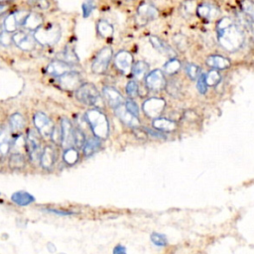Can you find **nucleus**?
<instances>
[{
    "instance_id": "f257e3e1",
    "label": "nucleus",
    "mask_w": 254,
    "mask_h": 254,
    "mask_svg": "<svg viewBox=\"0 0 254 254\" xmlns=\"http://www.w3.org/2000/svg\"><path fill=\"white\" fill-rule=\"evenodd\" d=\"M216 35L219 45L230 53L239 50L245 39L242 28L228 17L218 21L216 25Z\"/></svg>"
},
{
    "instance_id": "f03ea898",
    "label": "nucleus",
    "mask_w": 254,
    "mask_h": 254,
    "mask_svg": "<svg viewBox=\"0 0 254 254\" xmlns=\"http://www.w3.org/2000/svg\"><path fill=\"white\" fill-rule=\"evenodd\" d=\"M85 119L94 136L98 139H106L109 134V123L106 115L98 109L92 108L86 111Z\"/></svg>"
},
{
    "instance_id": "7ed1b4c3",
    "label": "nucleus",
    "mask_w": 254,
    "mask_h": 254,
    "mask_svg": "<svg viewBox=\"0 0 254 254\" xmlns=\"http://www.w3.org/2000/svg\"><path fill=\"white\" fill-rule=\"evenodd\" d=\"M62 31L58 25L50 24L45 27H40L34 32V39L43 46H53L61 39Z\"/></svg>"
},
{
    "instance_id": "20e7f679",
    "label": "nucleus",
    "mask_w": 254,
    "mask_h": 254,
    "mask_svg": "<svg viewBox=\"0 0 254 254\" xmlns=\"http://www.w3.org/2000/svg\"><path fill=\"white\" fill-rule=\"evenodd\" d=\"M75 96L77 100L89 106H97L101 102L99 92L92 83H82L75 90Z\"/></svg>"
},
{
    "instance_id": "39448f33",
    "label": "nucleus",
    "mask_w": 254,
    "mask_h": 254,
    "mask_svg": "<svg viewBox=\"0 0 254 254\" xmlns=\"http://www.w3.org/2000/svg\"><path fill=\"white\" fill-rule=\"evenodd\" d=\"M111 58H112V49L110 47L102 48L92 62V64H91L92 71L96 74L104 73L108 67Z\"/></svg>"
},
{
    "instance_id": "423d86ee",
    "label": "nucleus",
    "mask_w": 254,
    "mask_h": 254,
    "mask_svg": "<svg viewBox=\"0 0 254 254\" xmlns=\"http://www.w3.org/2000/svg\"><path fill=\"white\" fill-rule=\"evenodd\" d=\"M26 142V150L32 161L40 160L41 157V140L40 134L38 131L32 129L29 130L25 139Z\"/></svg>"
},
{
    "instance_id": "0eeeda50",
    "label": "nucleus",
    "mask_w": 254,
    "mask_h": 254,
    "mask_svg": "<svg viewBox=\"0 0 254 254\" xmlns=\"http://www.w3.org/2000/svg\"><path fill=\"white\" fill-rule=\"evenodd\" d=\"M158 10L153 4L149 2H143L137 9L136 22L139 26H145L150 21L155 20L158 17Z\"/></svg>"
},
{
    "instance_id": "6e6552de",
    "label": "nucleus",
    "mask_w": 254,
    "mask_h": 254,
    "mask_svg": "<svg viewBox=\"0 0 254 254\" xmlns=\"http://www.w3.org/2000/svg\"><path fill=\"white\" fill-rule=\"evenodd\" d=\"M166 106V102L163 98L152 97L144 101L143 103V111L146 116L150 118H158L162 112L164 111Z\"/></svg>"
},
{
    "instance_id": "1a4fd4ad",
    "label": "nucleus",
    "mask_w": 254,
    "mask_h": 254,
    "mask_svg": "<svg viewBox=\"0 0 254 254\" xmlns=\"http://www.w3.org/2000/svg\"><path fill=\"white\" fill-rule=\"evenodd\" d=\"M33 122L39 134H41L45 138L51 137L52 131L54 129V124L45 113L43 112L35 113L33 117Z\"/></svg>"
},
{
    "instance_id": "9d476101",
    "label": "nucleus",
    "mask_w": 254,
    "mask_h": 254,
    "mask_svg": "<svg viewBox=\"0 0 254 254\" xmlns=\"http://www.w3.org/2000/svg\"><path fill=\"white\" fill-rule=\"evenodd\" d=\"M146 86L153 91H161L166 86L164 72L161 69H154L145 78Z\"/></svg>"
},
{
    "instance_id": "9b49d317",
    "label": "nucleus",
    "mask_w": 254,
    "mask_h": 254,
    "mask_svg": "<svg viewBox=\"0 0 254 254\" xmlns=\"http://www.w3.org/2000/svg\"><path fill=\"white\" fill-rule=\"evenodd\" d=\"M58 81L60 85L68 91L76 90L81 85V77L80 74L76 71H68L62 76L58 77Z\"/></svg>"
},
{
    "instance_id": "f8f14e48",
    "label": "nucleus",
    "mask_w": 254,
    "mask_h": 254,
    "mask_svg": "<svg viewBox=\"0 0 254 254\" xmlns=\"http://www.w3.org/2000/svg\"><path fill=\"white\" fill-rule=\"evenodd\" d=\"M28 14V11H17L10 13L4 20L5 31L8 33L15 32L19 26L23 25Z\"/></svg>"
},
{
    "instance_id": "ddd939ff",
    "label": "nucleus",
    "mask_w": 254,
    "mask_h": 254,
    "mask_svg": "<svg viewBox=\"0 0 254 254\" xmlns=\"http://www.w3.org/2000/svg\"><path fill=\"white\" fill-rule=\"evenodd\" d=\"M133 64V57L127 51H120L115 55L114 65L115 67L124 74H127L131 71Z\"/></svg>"
},
{
    "instance_id": "4468645a",
    "label": "nucleus",
    "mask_w": 254,
    "mask_h": 254,
    "mask_svg": "<svg viewBox=\"0 0 254 254\" xmlns=\"http://www.w3.org/2000/svg\"><path fill=\"white\" fill-rule=\"evenodd\" d=\"M12 41L18 48H20L21 50L26 51V52L32 51L36 46V41H35L34 37H32L28 33L22 32V31L15 33L12 36Z\"/></svg>"
},
{
    "instance_id": "2eb2a0df",
    "label": "nucleus",
    "mask_w": 254,
    "mask_h": 254,
    "mask_svg": "<svg viewBox=\"0 0 254 254\" xmlns=\"http://www.w3.org/2000/svg\"><path fill=\"white\" fill-rule=\"evenodd\" d=\"M62 130V143L61 145L64 148H70L73 145V127L70 121L66 118L62 119L61 123Z\"/></svg>"
},
{
    "instance_id": "dca6fc26",
    "label": "nucleus",
    "mask_w": 254,
    "mask_h": 254,
    "mask_svg": "<svg viewBox=\"0 0 254 254\" xmlns=\"http://www.w3.org/2000/svg\"><path fill=\"white\" fill-rule=\"evenodd\" d=\"M115 114L117 115V117L120 119V121L122 123H124L125 125L132 127V128H137L140 124V121L138 119L137 116H135L134 114H132L130 111L127 110V108L125 107V105H120L117 108H115Z\"/></svg>"
},
{
    "instance_id": "f3484780",
    "label": "nucleus",
    "mask_w": 254,
    "mask_h": 254,
    "mask_svg": "<svg viewBox=\"0 0 254 254\" xmlns=\"http://www.w3.org/2000/svg\"><path fill=\"white\" fill-rule=\"evenodd\" d=\"M71 70L72 69H71L70 64H68L63 61H60V60L53 61L46 66L47 73L52 76H55V77H60L63 74H64L68 71H71Z\"/></svg>"
},
{
    "instance_id": "a211bd4d",
    "label": "nucleus",
    "mask_w": 254,
    "mask_h": 254,
    "mask_svg": "<svg viewBox=\"0 0 254 254\" xmlns=\"http://www.w3.org/2000/svg\"><path fill=\"white\" fill-rule=\"evenodd\" d=\"M104 98L106 99L108 105L112 108H117L118 106L122 105L124 102L123 96L120 94V92L115 89L112 86H104L102 89Z\"/></svg>"
},
{
    "instance_id": "6ab92c4d",
    "label": "nucleus",
    "mask_w": 254,
    "mask_h": 254,
    "mask_svg": "<svg viewBox=\"0 0 254 254\" xmlns=\"http://www.w3.org/2000/svg\"><path fill=\"white\" fill-rule=\"evenodd\" d=\"M219 13V9L215 5L209 3H201L196 8V14L199 16V18L206 21H212L216 19Z\"/></svg>"
},
{
    "instance_id": "aec40b11",
    "label": "nucleus",
    "mask_w": 254,
    "mask_h": 254,
    "mask_svg": "<svg viewBox=\"0 0 254 254\" xmlns=\"http://www.w3.org/2000/svg\"><path fill=\"white\" fill-rule=\"evenodd\" d=\"M56 159H57L56 149L53 146L48 145L42 151V154H41V157H40L41 166L45 169H51L54 166V164L56 162Z\"/></svg>"
},
{
    "instance_id": "412c9836",
    "label": "nucleus",
    "mask_w": 254,
    "mask_h": 254,
    "mask_svg": "<svg viewBox=\"0 0 254 254\" xmlns=\"http://www.w3.org/2000/svg\"><path fill=\"white\" fill-rule=\"evenodd\" d=\"M12 137L8 128L3 127L0 130V159L4 158L12 147Z\"/></svg>"
},
{
    "instance_id": "4be33fe9",
    "label": "nucleus",
    "mask_w": 254,
    "mask_h": 254,
    "mask_svg": "<svg viewBox=\"0 0 254 254\" xmlns=\"http://www.w3.org/2000/svg\"><path fill=\"white\" fill-rule=\"evenodd\" d=\"M152 124L156 130H159L161 132H173L178 127V125L175 121L167 119V118H162V117L153 119Z\"/></svg>"
},
{
    "instance_id": "5701e85b",
    "label": "nucleus",
    "mask_w": 254,
    "mask_h": 254,
    "mask_svg": "<svg viewBox=\"0 0 254 254\" xmlns=\"http://www.w3.org/2000/svg\"><path fill=\"white\" fill-rule=\"evenodd\" d=\"M42 23H43V18L39 13L29 12L22 26L27 30L36 31L42 26Z\"/></svg>"
},
{
    "instance_id": "b1692460",
    "label": "nucleus",
    "mask_w": 254,
    "mask_h": 254,
    "mask_svg": "<svg viewBox=\"0 0 254 254\" xmlns=\"http://www.w3.org/2000/svg\"><path fill=\"white\" fill-rule=\"evenodd\" d=\"M206 64L214 69H225L230 67L231 63L227 58H224L222 56H210L206 60Z\"/></svg>"
},
{
    "instance_id": "393cba45",
    "label": "nucleus",
    "mask_w": 254,
    "mask_h": 254,
    "mask_svg": "<svg viewBox=\"0 0 254 254\" xmlns=\"http://www.w3.org/2000/svg\"><path fill=\"white\" fill-rule=\"evenodd\" d=\"M149 41L150 43L152 44V46L154 47V49H156L159 53L161 54H164L166 56H175V53L174 51L171 49L170 46H168L163 40H161L159 37L157 36H154V35H151L149 37Z\"/></svg>"
},
{
    "instance_id": "a878e982",
    "label": "nucleus",
    "mask_w": 254,
    "mask_h": 254,
    "mask_svg": "<svg viewBox=\"0 0 254 254\" xmlns=\"http://www.w3.org/2000/svg\"><path fill=\"white\" fill-rule=\"evenodd\" d=\"M11 199L14 203L20 206H26L35 201V197L25 190H18L11 195Z\"/></svg>"
},
{
    "instance_id": "bb28decb",
    "label": "nucleus",
    "mask_w": 254,
    "mask_h": 254,
    "mask_svg": "<svg viewBox=\"0 0 254 254\" xmlns=\"http://www.w3.org/2000/svg\"><path fill=\"white\" fill-rule=\"evenodd\" d=\"M59 58H60V61H63L68 64H75L78 63V58L75 54V52L73 51V49L69 46H66L64 51L59 55Z\"/></svg>"
},
{
    "instance_id": "cd10ccee",
    "label": "nucleus",
    "mask_w": 254,
    "mask_h": 254,
    "mask_svg": "<svg viewBox=\"0 0 254 254\" xmlns=\"http://www.w3.org/2000/svg\"><path fill=\"white\" fill-rule=\"evenodd\" d=\"M101 143L100 140L96 137L94 138H90L87 141H85L84 145H83V154L85 157H89L91 155H93L94 153H96L99 149H100Z\"/></svg>"
},
{
    "instance_id": "c85d7f7f",
    "label": "nucleus",
    "mask_w": 254,
    "mask_h": 254,
    "mask_svg": "<svg viewBox=\"0 0 254 254\" xmlns=\"http://www.w3.org/2000/svg\"><path fill=\"white\" fill-rule=\"evenodd\" d=\"M10 129L13 132H20L25 126V119L20 113H14L9 118Z\"/></svg>"
},
{
    "instance_id": "c756f323",
    "label": "nucleus",
    "mask_w": 254,
    "mask_h": 254,
    "mask_svg": "<svg viewBox=\"0 0 254 254\" xmlns=\"http://www.w3.org/2000/svg\"><path fill=\"white\" fill-rule=\"evenodd\" d=\"M149 69V64L144 62V61H138L136 62L133 65H132V68H131V71H132V74L138 78V79H141L147 72V70Z\"/></svg>"
},
{
    "instance_id": "7c9ffc66",
    "label": "nucleus",
    "mask_w": 254,
    "mask_h": 254,
    "mask_svg": "<svg viewBox=\"0 0 254 254\" xmlns=\"http://www.w3.org/2000/svg\"><path fill=\"white\" fill-rule=\"evenodd\" d=\"M97 32L103 38H110L113 35V26L106 20H100L97 23Z\"/></svg>"
},
{
    "instance_id": "2f4dec72",
    "label": "nucleus",
    "mask_w": 254,
    "mask_h": 254,
    "mask_svg": "<svg viewBox=\"0 0 254 254\" xmlns=\"http://www.w3.org/2000/svg\"><path fill=\"white\" fill-rule=\"evenodd\" d=\"M180 68H181V62L176 58L170 59L163 66L164 72L169 75H173L177 73L180 70Z\"/></svg>"
},
{
    "instance_id": "473e14b6",
    "label": "nucleus",
    "mask_w": 254,
    "mask_h": 254,
    "mask_svg": "<svg viewBox=\"0 0 254 254\" xmlns=\"http://www.w3.org/2000/svg\"><path fill=\"white\" fill-rule=\"evenodd\" d=\"M78 152L75 148L73 147H70V148H67L64 150V155H63V159L64 161L68 164V165H73L77 162L78 160Z\"/></svg>"
},
{
    "instance_id": "72a5a7b5",
    "label": "nucleus",
    "mask_w": 254,
    "mask_h": 254,
    "mask_svg": "<svg viewBox=\"0 0 254 254\" xmlns=\"http://www.w3.org/2000/svg\"><path fill=\"white\" fill-rule=\"evenodd\" d=\"M9 166L12 169H22L25 166V158L22 153H13L9 159Z\"/></svg>"
},
{
    "instance_id": "f704fd0d",
    "label": "nucleus",
    "mask_w": 254,
    "mask_h": 254,
    "mask_svg": "<svg viewBox=\"0 0 254 254\" xmlns=\"http://www.w3.org/2000/svg\"><path fill=\"white\" fill-rule=\"evenodd\" d=\"M165 88L167 89L168 93L171 94L174 97L179 96L182 88H181V84L177 79H171L169 82H166V86Z\"/></svg>"
},
{
    "instance_id": "c9c22d12",
    "label": "nucleus",
    "mask_w": 254,
    "mask_h": 254,
    "mask_svg": "<svg viewBox=\"0 0 254 254\" xmlns=\"http://www.w3.org/2000/svg\"><path fill=\"white\" fill-rule=\"evenodd\" d=\"M221 75L216 69H211L205 74V81L206 84L209 86H214L220 81Z\"/></svg>"
},
{
    "instance_id": "e433bc0d",
    "label": "nucleus",
    "mask_w": 254,
    "mask_h": 254,
    "mask_svg": "<svg viewBox=\"0 0 254 254\" xmlns=\"http://www.w3.org/2000/svg\"><path fill=\"white\" fill-rule=\"evenodd\" d=\"M150 239H151L152 243L158 247H165L168 244V239H167L166 235H164L162 233L153 232L150 236Z\"/></svg>"
},
{
    "instance_id": "4c0bfd02",
    "label": "nucleus",
    "mask_w": 254,
    "mask_h": 254,
    "mask_svg": "<svg viewBox=\"0 0 254 254\" xmlns=\"http://www.w3.org/2000/svg\"><path fill=\"white\" fill-rule=\"evenodd\" d=\"M85 141L84 133L79 128H73V145L76 148H82Z\"/></svg>"
},
{
    "instance_id": "58836bf2",
    "label": "nucleus",
    "mask_w": 254,
    "mask_h": 254,
    "mask_svg": "<svg viewBox=\"0 0 254 254\" xmlns=\"http://www.w3.org/2000/svg\"><path fill=\"white\" fill-rule=\"evenodd\" d=\"M186 72L191 79H196L200 75V68L193 64H188L186 65Z\"/></svg>"
},
{
    "instance_id": "ea45409f",
    "label": "nucleus",
    "mask_w": 254,
    "mask_h": 254,
    "mask_svg": "<svg viewBox=\"0 0 254 254\" xmlns=\"http://www.w3.org/2000/svg\"><path fill=\"white\" fill-rule=\"evenodd\" d=\"M242 9L245 12V14L254 21V3L251 0H243L241 3Z\"/></svg>"
},
{
    "instance_id": "a19ab883",
    "label": "nucleus",
    "mask_w": 254,
    "mask_h": 254,
    "mask_svg": "<svg viewBox=\"0 0 254 254\" xmlns=\"http://www.w3.org/2000/svg\"><path fill=\"white\" fill-rule=\"evenodd\" d=\"M138 92H139V86L138 84L136 83V81L134 80H130L127 85H126V93L128 94L129 97L133 98L135 96L138 95Z\"/></svg>"
},
{
    "instance_id": "79ce46f5",
    "label": "nucleus",
    "mask_w": 254,
    "mask_h": 254,
    "mask_svg": "<svg viewBox=\"0 0 254 254\" xmlns=\"http://www.w3.org/2000/svg\"><path fill=\"white\" fill-rule=\"evenodd\" d=\"M94 8V3H93V0H86L83 4H82V15L84 18L88 17L92 10Z\"/></svg>"
},
{
    "instance_id": "37998d69",
    "label": "nucleus",
    "mask_w": 254,
    "mask_h": 254,
    "mask_svg": "<svg viewBox=\"0 0 254 254\" xmlns=\"http://www.w3.org/2000/svg\"><path fill=\"white\" fill-rule=\"evenodd\" d=\"M51 139L55 144H61L62 143V130L61 127L54 126V129L51 134Z\"/></svg>"
},
{
    "instance_id": "c03bdc74",
    "label": "nucleus",
    "mask_w": 254,
    "mask_h": 254,
    "mask_svg": "<svg viewBox=\"0 0 254 254\" xmlns=\"http://www.w3.org/2000/svg\"><path fill=\"white\" fill-rule=\"evenodd\" d=\"M196 87L197 90L200 93H205L206 89H207V84L205 81V74H200L198 79H197V83H196Z\"/></svg>"
},
{
    "instance_id": "a18cd8bd",
    "label": "nucleus",
    "mask_w": 254,
    "mask_h": 254,
    "mask_svg": "<svg viewBox=\"0 0 254 254\" xmlns=\"http://www.w3.org/2000/svg\"><path fill=\"white\" fill-rule=\"evenodd\" d=\"M125 107L127 108L128 111H130L132 114H134L135 116H138L139 115V107L137 106V104L131 100V99H128L125 103Z\"/></svg>"
},
{
    "instance_id": "49530a36",
    "label": "nucleus",
    "mask_w": 254,
    "mask_h": 254,
    "mask_svg": "<svg viewBox=\"0 0 254 254\" xmlns=\"http://www.w3.org/2000/svg\"><path fill=\"white\" fill-rule=\"evenodd\" d=\"M11 42H12V36H10L9 33L6 31H2L0 33V44L2 46L7 47L11 44Z\"/></svg>"
},
{
    "instance_id": "de8ad7c7",
    "label": "nucleus",
    "mask_w": 254,
    "mask_h": 254,
    "mask_svg": "<svg viewBox=\"0 0 254 254\" xmlns=\"http://www.w3.org/2000/svg\"><path fill=\"white\" fill-rule=\"evenodd\" d=\"M193 2L192 1H186L182 6V13H185L186 16L190 15L193 12Z\"/></svg>"
},
{
    "instance_id": "09e8293b",
    "label": "nucleus",
    "mask_w": 254,
    "mask_h": 254,
    "mask_svg": "<svg viewBox=\"0 0 254 254\" xmlns=\"http://www.w3.org/2000/svg\"><path fill=\"white\" fill-rule=\"evenodd\" d=\"M45 210L47 212H51V213L58 214V215H71V214H73V212L70 211V210L61 209V208H46Z\"/></svg>"
},
{
    "instance_id": "8fccbe9b",
    "label": "nucleus",
    "mask_w": 254,
    "mask_h": 254,
    "mask_svg": "<svg viewBox=\"0 0 254 254\" xmlns=\"http://www.w3.org/2000/svg\"><path fill=\"white\" fill-rule=\"evenodd\" d=\"M143 130L146 132V133H148V134H150L152 137H154V138H158V139H164V138H166V136L164 135V133L163 132H161V131H159V130H153V129H150V128H143Z\"/></svg>"
},
{
    "instance_id": "3c124183",
    "label": "nucleus",
    "mask_w": 254,
    "mask_h": 254,
    "mask_svg": "<svg viewBox=\"0 0 254 254\" xmlns=\"http://www.w3.org/2000/svg\"><path fill=\"white\" fill-rule=\"evenodd\" d=\"M113 254H127L125 246L118 244L113 248Z\"/></svg>"
},
{
    "instance_id": "603ef678",
    "label": "nucleus",
    "mask_w": 254,
    "mask_h": 254,
    "mask_svg": "<svg viewBox=\"0 0 254 254\" xmlns=\"http://www.w3.org/2000/svg\"><path fill=\"white\" fill-rule=\"evenodd\" d=\"M35 5L41 9H47L49 7L48 0H36Z\"/></svg>"
},
{
    "instance_id": "864d4df0",
    "label": "nucleus",
    "mask_w": 254,
    "mask_h": 254,
    "mask_svg": "<svg viewBox=\"0 0 254 254\" xmlns=\"http://www.w3.org/2000/svg\"><path fill=\"white\" fill-rule=\"evenodd\" d=\"M8 9V5L4 4V3H0V15L4 14Z\"/></svg>"
},
{
    "instance_id": "5fc2aeb1",
    "label": "nucleus",
    "mask_w": 254,
    "mask_h": 254,
    "mask_svg": "<svg viewBox=\"0 0 254 254\" xmlns=\"http://www.w3.org/2000/svg\"><path fill=\"white\" fill-rule=\"evenodd\" d=\"M4 1H7V0H0V3H1V2H4Z\"/></svg>"
},
{
    "instance_id": "6e6d98bb",
    "label": "nucleus",
    "mask_w": 254,
    "mask_h": 254,
    "mask_svg": "<svg viewBox=\"0 0 254 254\" xmlns=\"http://www.w3.org/2000/svg\"><path fill=\"white\" fill-rule=\"evenodd\" d=\"M1 32H2V31H1V27H0V33H1Z\"/></svg>"
}]
</instances>
